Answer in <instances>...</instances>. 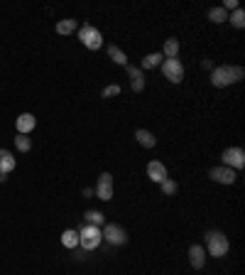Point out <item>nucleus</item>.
Segmentation results:
<instances>
[{"label": "nucleus", "instance_id": "1a4fd4ad", "mask_svg": "<svg viewBox=\"0 0 245 275\" xmlns=\"http://www.w3.org/2000/svg\"><path fill=\"white\" fill-rule=\"evenodd\" d=\"M101 233H103V238H106V241H111L113 246H122V243L127 241L125 231H122L121 226H113V224H111V226H106Z\"/></svg>", "mask_w": 245, "mask_h": 275}, {"label": "nucleus", "instance_id": "a878e982", "mask_svg": "<svg viewBox=\"0 0 245 275\" xmlns=\"http://www.w3.org/2000/svg\"><path fill=\"white\" fill-rule=\"evenodd\" d=\"M118 93H121V86H116V84H113V86H108V89L103 91V96H118Z\"/></svg>", "mask_w": 245, "mask_h": 275}, {"label": "nucleus", "instance_id": "9b49d317", "mask_svg": "<svg viewBox=\"0 0 245 275\" xmlns=\"http://www.w3.org/2000/svg\"><path fill=\"white\" fill-rule=\"evenodd\" d=\"M147 175H150L152 182H160V184L167 180V170H164L162 162H150V165H147Z\"/></svg>", "mask_w": 245, "mask_h": 275}, {"label": "nucleus", "instance_id": "ddd939ff", "mask_svg": "<svg viewBox=\"0 0 245 275\" xmlns=\"http://www.w3.org/2000/svg\"><path fill=\"white\" fill-rule=\"evenodd\" d=\"M12 170H15V157H12V152L0 150V172L7 175V172H12Z\"/></svg>", "mask_w": 245, "mask_h": 275}, {"label": "nucleus", "instance_id": "f8f14e48", "mask_svg": "<svg viewBox=\"0 0 245 275\" xmlns=\"http://www.w3.org/2000/svg\"><path fill=\"white\" fill-rule=\"evenodd\" d=\"M189 261H191V266L199 271V268H204V261H206V251L201 248V246H191L189 248Z\"/></svg>", "mask_w": 245, "mask_h": 275}, {"label": "nucleus", "instance_id": "a211bd4d", "mask_svg": "<svg viewBox=\"0 0 245 275\" xmlns=\"http://www.w3.org/2000/svg\"><path fill=\"white\" fill-rule=\"evenodd\" d=\"M162 54L160 52H155V54H147L145 59H142V69H152V67H157V64H162Z\"/></svg>", "mask_w": 245, "mask_h": 275}, {"label": "nucleus", "instance_id": "7ed1b4c3", "mask_svg": "<svg viewBox=\"0 0 245 275\" xmlns=\"http://www.w3.org/2000/svg\"><path fill=\"white\" fill-rule=\"evenodd\" d=\"M206 243H208V253L213 258H221V256L228 253V238L221 231H208L206 233Z\"/></svg>", "mask_w": 245, "mask_h": 275}, {"label": "nucleus", "instance_id": "393cba45", "mask_svg": "<svg viewBox=\"0 0 245 275\" xmlns=\"http://www.w3.org/2000/svg\"><path fill=\"white\" fill-rule=\"evenodd\" d=\"M162 192H164V194H174V192H177V184H174L172 180H164V182H162Z\"/></svg>", "mask_w": 245, "mask_h": 275}, {"label": "nucleus", "instance_id": "4468645a", "mask_svg": "<svg viewBox=\"0 0 245 275\" xmlns=\"http://www.w3.org/2000/svg\"><path fill=\"white\" fill-rule=\"evenodd\" d=\"M127 74H130V84H132V91H142L145 89V79H142V71L140 69H135V67H130L127 69Z\"/></svg>", "mask_w": 245, "mask_h": 275}, {"label": "nucleus", "instance_id": "2eb2a0df", "mask_svg": "<svg viewBox=\"0 0 245 275\" xmlns=\"http://www.w3.org/2000/svg\"><path fill=\"white\" fill-rule=\"evenodd\" d=\"M61 243H64L66 248H76V246H79V231L66 229V231L61 233Z\"/></svg>", "mask_w": 245, "mask_h": 275}, {"label": "nucleus", "instance_id": "423d86ee", "mask_svg": "<svg viewBox=\"0 0 245 275\" xmlns=\"http://www.w3.org/2000/svg\"><path fill=\"white\" fill-rule=\"evenodd\" d=\"M223 162L231 170H241L245 165V152L241 147H228V150H223Z\"/></svg>", "mask_w": 245, "mask_h": 275}, {"label": "nucleus", "instance_id": "f03ea898", "mask_svg": "<svg viewBox=\"0 0 245 275\" xmlns=\"http://www.w3.org/2000/svg\"><path fill=\"white\" fill-rule=\"evenodd\" d=\"M101 241H103V233H101V229H98V226H91V224H86V226L79 231V243H81L86 251H93V248H98V246H101Z\"/></svg>", "mask_w": 245, "mask_h": 275}, {"label": "nucleus", "instance_id": "39448f33", "mask_svg": "<svg viewBox=\"0 0 245 275\" xmlns=\"http://www.w3.org/2000/svg\"><path fill=\"white\" fill-rule=\"evenodd\" d=\"M162 71H164V76H167L172 84H179L184 79V67L179 59H164V62H162Z\"/></svg>", "mask_w": 245, "mask_h": 275}, {"label": "nucleus", "instance_id": "9d476101", "mask_svg": "<svg viewBox=\"0 0 245 275\" xmlns=\"http://www.w3.org/2000/svg\"><path fill=\"white\" fill-rule=\"evenodd\" d=\"M35 126H37V118H35L32 113H22V116L17 118V133H20V136H27L30 131H35Z\"/></svg>", "mask_w": 245, "mask_h": 275}, {"label": "nucleus", "instance_id": "bb28decb", "mask_svg": "<svg viewBox=\"0 0 245 275\" xmlns=\"http://www.w3.org/2000/svg\"><path fill=\"white\" fill-rule=\"evenodd\" d=\"M223 10L228 12V10H238V0H226L223 2Z\"/></svg>", "mask_w": 245, "mask_h": 275}, {"label": "nucleus", "instance_id": "0eeeda50", "mask_svg": "<svg viewBox=\"0 0 245 275\" xmlns=\"http://www.w3.org/2000/svg\"><path fill=\"white\" fill-rule=\"evenodd\" d=\"M208 177L213 182H221V184H233L236 182V170H231V167H211Z\"/></svg>", "mask_w": 245, "mask_h": 275}, {"label": "nucleus", "instance_id": "6e6552de", "mask_svg": "<svg viewBox=\"0 0 245 275\" xmlns=\"http://www.w3.org/2000/svg\"><path fill=\"white\" fill-rule=\"evenodd\" d=\"M96 194H98V199H103V202H108V199L113 197V177H111L108 172L101 175L98 187H96Z\"/></svg>", "mask_w": 245, "mask_h": 275}, {"label": "nucleus", "instance_id": "20e7f679", "mask_svg": "<svg viewBox=\"0 0 245 275\" xmlns=\"http://www.w3.org/2000/svg\"><path fill=\"white\" fill-rule=\"evenodd\" d=\"M79 40H81L88 49H101V47H103V37H101V32H98L96 27H91V25H83V27H81Z\"/></svg>", "mask_w": 245, "mask_h": 275}, {"label": "nucleus", "instance_id": "b1692460", "mask_svg": "<svg viewBox=\"0 0 245 275\" xmlns=\"http://www.w3.org/2000/svg\"><path fill=\"white\" fill-rule=\"evenodd\" d=\"M231 22H233L236 27H243V25H245V12H243V10H236V12L231 15Z\"/></svg>", "mask_w": 245, "mask_h": 275}, {"label": "nucleus", "instance_id": "5701e85b", "mask_svg": "<svg viewBox=\"0 0 245 275\" xmlns=\"http://www.w3.org/2000/svg\"><path fill=\"white\" fill-rule=\"evenodd\" d=\"M15 145H17V150H20V152H27V150L32 147V142H30V138H27V136H17V138H15Z\"/></svg>", "mask_w": 245, "mask_h": 275}, {"label": "nucleus", "instance_id": "aec40b11", "mask_svg": "<svg viewBox=\"0 0 245 275\" xmlns=\"http://www.w3.org/2000/svg\"><path fill=\"white\" fill-rule=\"evenodd\" d=\"M108 57H111L116 64H121V67H125V64H127V57L122 54V49H118V47H111V49H108Z\"/></svg>", "mask_w": 245, "mask_h": 275}, {"label": "nucleus", "instance_id": "dca6fc26", "mask_svg": "<svg viewBox=\"0 0 245 275\" xmlns=\"http://www.w3.org/2000/svg\"><path fill=\"white\" fill-rule=\"evenodd\" d=\"M135 138H137V142H140L142 147H155V142H157V138L152 136L150 131H142V128L135 133Z\"/></svg>", "mask_w": 245, "mask_h": 275}, {"label": "nucleus", "instance_id": "4be33fe9", "mask_svg": "<svg viewBox=\"0 0 245 275\" xmlns=\"http://www.w3.org/2000/svg\"><path fill=\"white\" fill-rule=\"evenodd\" d=\"M86 221H88L91 226H101V224H103V214H101V211H86Z\"/></svg>", "mask_w": 245, "mask_h": 275}, {"label": "nucleus", "instance_id": "412c9836", "mask_svg": "<svg viewBox=\"0 0 245 275\" xmlns=\"http://www.w3.org/2000/svg\"><path fill=\"white\" fill-rule=\"evenodd\" d=\"M76 30V20H61L59 25H57V32L59 35H69V32H74Z\"/></svg>", "mask_w": 245, "mask_h": 275}, {"label": "nucleus", "instance_id": "f3484780", "mask_svg": "<svg viewBox=\"0 0 245 275\" xmlns=\"http://www.w3.org/2000/svg\"><path fill=\"white\" fill-rule=\"evenodd\" d=\"M177 52H179V40H167L164 42V54L162 57H167V59H177Z\"/></svg>", "mask_w": 245, "mask_h": 275}, {"label": "nucleus", "instance_id": "6ab92c4d", "mask_svg": "<svg viewBox=\"0 0 245 275\" xmlns=\"http://www.w3.org/2000/svg\"><path fill=\"white\" fill-rule=\"evenodd\" d=\"M208 20H211V22H226V20H228V12H226L223 7H213V10H208Z\"/></svg>", "mask_w": 245, "mask_h": 275}, {"label": "nucleus", "instance_id": "f257e3e1", "mask_svg": "<svg viewBox=\"0 0 245 275\" xmlns=\"http://www.w3.org/2000/svg\"><path fill=\"white\" fill-rule=\"evenodd\" d=\"M245 76L243 67H218L213 69V74H211V84L213 86H231V84H236V81H241Z\"/></svg>", "mask_w": 245, "mask_h": 275}]
</instances>
